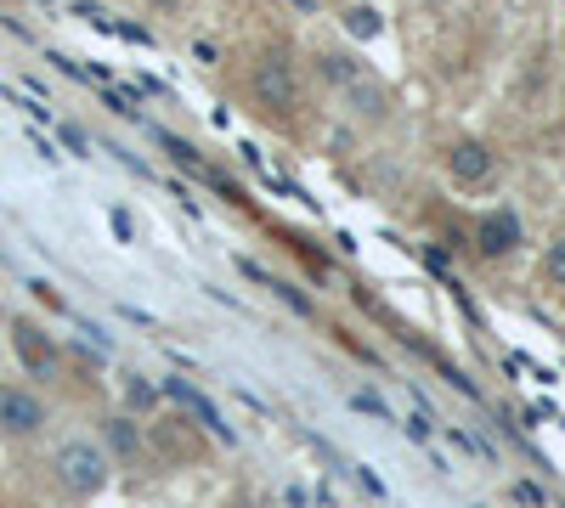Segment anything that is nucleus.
Wrapping results in <instances>:
<instances>
[{
	"mask_svg": "<svg viewBox=\"0 0 565 508\" xmlns=\"http://www.w3.org/2000/svg\"><path fill=\"white\" fill-rule=\"evenodd\" d=\"M249 91L266 114H301V74H294V62L289 57H266L255 62V74H249Z\"/></svg>",
	"mask_w": 565,
	"mask_h": 508,
	"instance_id": "nucleus-1",
	"label": "nucleus"
},
{
	"mask_svg": "<svg viewBox=\"0 0 565 508\" xmlns=\"http://www.w3.org/2000/svg\"><path fill=\"white\" fill-rule=\"evenodd\" d=\"M57 474H62V486L91 497V492H103L108 486V458L91 447V440H69V447L57 452Z\"/></svg>",
	"mask_w": 565,
	"mask_h": 508,
	"instance_id": "nucleus-2",
	"label": "nucleus"
},
{
	"mask_svg": "<svg viewBox=\"0 0 565 508\" xmlns=\"http://www.w3.org/2000/svg\"><path fill=\"white\" fill-rule=\"evenodd\" d=\"M447 176L452 181H463V187H481L492 169H497V153L481 142V135H463V142H447Z\"/></svg>",
	"mask_w": 565,
	"mask_h": 508,
	"instance_id": "nucleus-3",
	"label": "nucleus"
},
{
	"mask_svg": "<svg viewBox=\"0 0 565 508\" xmlns=\"http://www.w3.org/2000/svg\"><path fill=\"white\" fill-rule=\"evenodd\" d=\"M158 395H170V401L181 406V413H192V418L204 424V429H210L215 440H226V447H232V440H238V435H232V424H226V418L215 413V401H210V395H198V390H192L187 379H164V390H158Z\"/></svg>",
	"mask_w": 565,
	"mask_h": 508,
	"instance_id": "nucleus-4",
	"label": "nucleus"
},
{
	"mask_svg": "<svg viewBox=\"0 0 565 508\" xmlns=\"http://www.w3.org/2000/svg\"><path fill=\"white\" fill-rule=\"evenodd\" d=\"M46 424V406L40 395H28L17 385H0V429H12V435H35Z\"/></svg>",
	"mask_w": 565,
	"mask_h": 508,
	"instance_id": "nucleus-5",
	"label": "nucleus"
},
{
	"mask_svg": "<svg viewBox=\"0 0 565 508\" xmlns=\"http://www.w3.org/2000/svg\"><path fill=\"white\" fill-rule=\"evenodd\" d=\"M520 244V221L509 215V210H497V215H486L481 226H475V249L486 255V260H497V255H509Z\"/></svg>",
	"mask_w": 565,
	"mask_h": 508,
	"instance_id": "nucleus-6",
	"label": "nucleus"
},
{
	"mask_svg": "<svg viewBox=\"0 0 565 508\" xmlns=\"http://www.w3.org/2000/svg\"><path fill=\"white\" fill-rule=\"evenodd\" d=\"M12 333H17V351H23V362L35 367V373H51V345H46V333H40L35 322H17Z\"/></svg>",
	"mask_w": 565,
	"mask_h": 508,
	"instance_id": "nucleus-7",
	"label": "nucleus"
},
{
	"mask_svg": "<svg viewBox=\"0 0 565 508\" xmlns=\"http://www.w3.org/2000/svg\"><path fill=\"white\" fill-rule=\"evenodd\" d=\"M379 28H385V17L374 7H345V34H351V40L368 46V40H379Z\"/></svg>",
	"mask_w": 565,
	"mask_h": 508,
	"instance_id": "nucleus-8",
	"label": "nucleus"
},
{
	"mask_svg": "<svg viewBox=\"0 0 565 508\" xmlns=\"http://www.w3.org/2000/svg\"><path fill=\"white\" fill-rule=\"evenodd\" d=\"M103 429H108V447H114L119 458H137V452H142V429L130 424V418H108Z\"/></svg>",
	"mask_w": 565,
	"mask_h": 508,
	"instance_id": "nucleus-9",
	"label": "nucleus"
},
{
	"mask_svg": "<svg viewBox=\"0 0 565 508\" xmlns=\"http://www.w3.org/2000/svg\"><path fill=\"white\" fill-rule=\"evenodd\" d=\"M125 401L137 406V413H148V406L158 401V385H148V379H130V385H125Z\"/></svg>",
	"mask_w": 565,
	"mask_h": 508,
	"instance_id": "nucleus-10",
	"label": "nucleus"
},
{
	"mask_svg": "<svg viewBox=\"0 0 565 508\" xmlns=\"http://www.w3.org/2000/svg\"><path fill=\"white\" fill-rule=\"evenodd\" d=\"M351 406H356V413H368V418H379V424H390V406H385L374 390H356V395H351Z\"/></svg>",
	"mask_w": 565,
	"mask_h": 508,
	"instance_id": "nucleus-11",
	"label": "nucleus"
},
{
	"mask_svg": "<svg viewBox=\"0 0 565 508\" xmlns=\"http://www.w3.org/2000/svg\"><path fill=\"white\" fill-rule=\"evenodd\" d=\"M543 271H549V283H560V288H565V237L543 255Z\"/></svg>",
	"mask_w": 565,
	"mask_h": 508,
	"instance_id": "nucleus-12",
	"label": "nucleus"
},
{
	"mask_svg": "<svg viewBox=\"0 0 565 508\" xmlns=\"http://www.w3.org/2000/svg\"><path fill=\"white\" fill-rule=\"evenodd\" d=\"M515 497H520L526 508H543V492H538V486H515Z\"/></svg>",
	"mask_w": 565,
	"mask_h": 508,
	"instance_id": "nucleus-13",
	"label": "nucleus"
},
{
	"mask_svg": "<svg viewBox=\"0 0 565 508\" xmlns=\"http://www.w3.org/2000/svg\"><path fill=\"white\" fill-rule=\"evenodd\" d=\"M62 142H69L74 153H85V130H74V125H62Z\"/></svg>",
	"mask_w": 565,
	"mask_h": 508,
	"instance_id": "nucleus-14",
	"label": "nucleus"
},
{
	"mask_svg": "<svg viewBox=\"0 0 565 508\" xmlns=\"http://www.w3.org/2000/svg\"><path fill=\"white\" fill-rule=\"evenodd\" d=\"M153 7H158V12H181V7H187V0H153Z\"/></svg>",
	"mask_w": 565,
	"mask_h": 508,
	"instance_id": "nucleus-15",
	"label": "nucleus"
}]
</instances>
